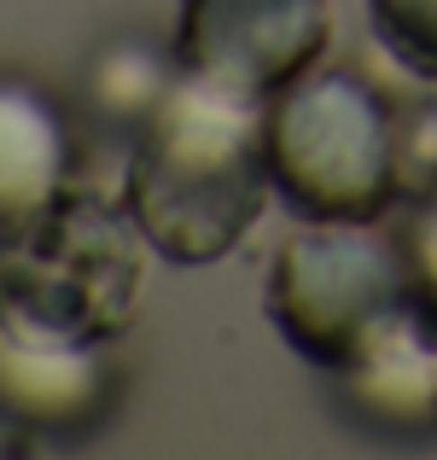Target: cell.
I'll use <instances>...</instances> for the list:
<instances>
[{
  "label": "cell",
  "mask_w": 437,
  "mask_h": 460,
  "mask_svg": "<svg viewBox=\"0 0 437 460\" xmlns=\"http://www.w3.org/2000/svg\"><path fill=\"white\" fill-rule=\"evenodd\" d=\"M269 100L234 93L181 70L152 123L135 135L123 204L157 257L199 269L216 262L257 227L269 199Z\"/></svg>",
  "instance_id": "cell-1"
},
{
  "label": "cell",
  "mask_w": 437,
  "mask_h": 460,
  "mask_svg": "<svg viewBox=\"0 0 437 460\" xmlns=\"http://www.w3.org/2000/svg\"><path fill=\"white\" fill-rule=\"evenodd\" d=\"M269 175L315 222H373L397 199V111L356 70H303L263 111Z\"/></svg>",
  "instance_id": "cell-2"
},
{
  "label": "cell",
  "mask_w": 437,
  "mask_h": 460,
  "mask_svg": "<svg viewBox=\"0 0 437 460\" xmlns=\"http://www.w3.org/2000/svg\"><path fill=\"white\" fill-rule=\"evenodd\" d=\"M146 234L129 210L70 192L47 222L0 245V314L53 338L111 344L146 286Z\"/></svg>",
  "instance_id": "cell-3"
},
{
  "label": "cell",
  "mask_w": 437,
  "mask_h": 460,
  "mask_svg": "<svg viewBox=\"0 0 437 460\" xmlns=\"http://www.w3.org/2000/svg\"><path fill=\"white\" fill-rule=\"evenodd\" d=\"M269 321L309 367L338 373L397 309L408 304V274L397 239L368 222H315L274 251L269 269Z\"/></svg>",
  "instance_id": "cell-4"
},
{
  "label": "cell",
  "mask_w": 437,
  "mask_h": 460,
  "mask_svg": "<svg viewBox=\"0 0 437 460\" xmlns=\"http://www.w3.org/2000/svg\"><path fill=\"white\" fill-rule=\"evenodd\" d=\"M326 35V0H187L175 53L192 76L251 100H274L286 82L315 70Z\"/></svg>",
  "instance_id": "cell-5"
},
{
  "label": "cell",
  "mask_w": 437,
  "mask_h": 460,
  "mask_svg": "<svg viewBox=\"0 0 437 460\" xmlns=\"http://www.w3.org/2000/svg\"><path fill=\"white\" fill-rule=\"evenodd\" d=\"M117 402L105 344L53 338L0 314V420L30 431H88Z\"/></svg>",
  "instance_id": "cell-6"
},
{
  "label": "cell",
  "mask_w": 437,
  "mask_h": 460,
  "mask_svg": "<svg viewBox=\"0 0 437 460\" xmlns=\"http://www.w3.org/2000/svg\"><path fill=\"white\" fill-rule=\"evenodd\" d=\"M76 128L70 111L23 70H0V245L70 199Z\"/></svg>",
  "instance_id": "cell-7"
},
{
  "label": "cell",
  "mask_w": 437,
  "mask_h": 460,
  "mask_svg": "<svg viewBox=\"0 0 437 460\" xmlns=\"http://www.w3.org/2000/svg\"><path fill=\"white\" fill-rule=\"evenodd\" d=\"M338 402L356 426L379 438H432L437 431V321L403 304L344 367Z\"/></svg>",
  "instance_id": "cell-8"
},
{
  "label": "cell",
  "mask_w": 437,
  "mask_h": 460,
  "mask_svg": "<svg viewBox=\"0 0 437 460\" xmlns=\"http://www.w3.org/2000/svg\"><path fill=\"white\" fill-rule=\"evenodd\" d=\"M181 76V53L175 47H157L152 35H111L88 53L82 70V105L100 128L135 140L152 111L164 105V93Z\"/></svg>",
  "instance_id": "cell-9"
},
{
  "label": "cell",
  "mask_w": 437,
  "mask_h": 460,
  "mask_svg": "<svg viewBox=\"0 0 437 460\" xmlns=\"http://www.w3.org/2000/svg\"><path fill=\"white\" fill-rule=\"evenodd\" d=\"M368 23L403 70L437 82V0H368Z\"/></svg>",
  "instance_id": "cell-10"
},
{
  "label": "cell",
  "mask_w": 437,
  "mask_h": 460,
  "mask_svg": "<svg viewBox=\"0 0 437 460\" xmlns=\"http://www.w3.org/2000/svg\"><path fill=\"white\" fill-rule=\"evenodd\" d=\"M397 192L437 199V82L397 111Z\"/></svg>",
  "instance_id": "cell-11"
},
{
  "label": "cell",
  "mask_w": 437,
  "mask_h": 460,
  "mask_svg": "<svg viewBox=\"0 0 437 460\" xmlns=\"http://www.w3.org/2000/svg\"><path fill=\"white\" fill-rule=\"evenodd\" d=\"M397 251H403V274H408V304L437 321V199H420V216L397 239Z\"/></svg>",
  "instance_id": "cell-12"
}]
</instances>
